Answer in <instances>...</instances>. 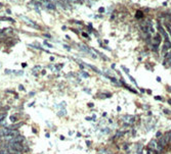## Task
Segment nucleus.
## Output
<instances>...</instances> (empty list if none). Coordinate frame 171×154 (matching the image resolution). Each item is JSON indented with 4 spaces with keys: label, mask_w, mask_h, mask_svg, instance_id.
<instances>
[{
    "label": "nucleus",
    "mask_w": 171,
    "mask_h": 154,
    "mask_svg": "<svg viewBox=\"0 0 171 154\" xmlns=\"http://www.w3.org/2000/svg\"><path fill=\"white\" fill-rule=\"evenodd\" d=\"M167 144H168V142L166 141L165 137H164V136H163V137H161V138H160V140H159V142H158V145H159L161 148H163V147H165Z\"/></svg>",
    "instance_id": "f257e3e1"
},
{
    "label": "nucleus",
    "mask_w": 171,
    "mask_h": 154,
    "mask_svg": "<svg viewBox=\"0 0 171 154\" xmlns=\"http://www.w3.org/2000/svg\"><path fill=\"white\" fill-rule=\"evenodd\" d=\"M161 43V36L159 34H156L154 36V45L155 46H158L159 44Z\"/></svg>",
    "instance_id": "f03ea898"
},
{
    "label": "nucleus",
    "mask_w": 171,
    "mask_h": 154,
    "mask_svg": "<svg viewBox=\"0 0 171 154\" xmlns=\"http://www.w3.org/2000/svg\"><path fill=\"white\" fill-rule=\"evenodd\" d=\"M24 140H25V138H24L23 136H20V135H19V136H17V137L13 139L12 142H15V143H21V144H22V142H23ZM12 142H11V143H12Z\"/></svg>",
    "instance_id": "7ed1b4c3"
},
{
    "label": "nucleus",
    "mask_w": 171,
    "mask_h": 154,
    "mask_svg": "<svg viewBox=\"0 0 171 154\" xmlns=\"http://www.w3.org/2000/svg\"><path fill=\"white\" fill-rule=\"evenodd\" d=\"M149 148H151V149L155 150V149L157 148V143H156L155 141H152V142L149 144Z\"/></svg>",
    "instance_id": "20e7f679"
},
{
    "label": "nucleus",
    "mask_w": 171,
    "mask_h": 154,
    "mask_svg": "<svg viewBox=\"0 0 171 154\" xmlns=\"http://www.w3.org/2000/svg\"><path fill=\"white\" fill-rule=\"evenodd\" d=\"M166 57H167V60H168L169 64L171 65V55H170V54H167V55H166Z\"/></svg>",
    "instance_id": "39448f33"
},
{
    "label": "nucleus",
    "mask_w": 171,
    "mask_h": 154,
    "mask_svg": "<svg viewBox=\"0 0 171 154\" xmlns=\"http://www.w3.org/2000/svg\"><path fill=\"white\" fill-rule=\"evenodd\" d=\"M46 6H47L48 8H50V9H53V8H54V5H53V4H51V3H47V4H46Z\"/></svg>",
    "instance_id": "423d86ee"
},
{
    "label": "nucleus",
    "mask_w": 171,
    "mask_h": 154,
    "mask_svg": "<svg viewBox=\"0 0 171 154\" xmlns=\"http://www.w3.org/2000/svg\"><path fill=\"white\" fill-rule=\"evenodd\" d=\"M141 16H142L141 11H137V13H136V17H141Z\"/></svg>",
    "instance_id": "0eeeda50"
},
{
    "label": "nucleus",
    "mask_w": 171,
    "mask_h": 154,
    "mask_svg": "<svg viewBox=\"0 0 171 154\" xmlns=\"http://www.w3.org/2000/svg\"><path fill=\"white\" fill-rule=\"evenodd\" d=\"M10 120H11V122H17V118L15 117V115H12V117L10 118Z\"/></svg>",
    "instance_id": "6e6552de"
},
{
    "label": "nucleus",
    "mask_w": 171,
    "mask_h": 154,
    "mask_svg": "<svg viewBox=\"0 0 171 154\" xmlns=\"http://www.w3.org/2000/svg\"><path fill=\"white\" fill-rule=\"evenodd\" d=\"M155 99H156V100H162V97H160V96H156Z\"/></svg>",
    "instance_id": "1a4fd4ad"
},
{
    "label": "nucleus",
    "mask_w": 171,
    "mask_h": 154,
    "mask_svg": "<svg viewBox=\"0 0 171 154\" xmlns=\"http://www.w3.org/2000/svg\"><path fill=\"white\" fill-rule=\"evenodd\" d=\"M160 136H161V133H160V132H158V133H157V137H160Z\"/></svg>",
    "instance_id": "9d476101"
},
{
    "label": "nucleus",
    "mask_w": 171,
    "mask_h": 154,
    "mask_svg": "<svg viewBox=\"0 0 171 154\" xmlns=\"http://www.w3.org/2000/svg\"><path fill=\"white\" fill-rule=\"evenodd\" d=\"M0 154H3V149H0Z\"/></svg>",
    "instance_id": "9b49d317"
},
{
    "label": "nucleus",
    "mask_w": 171,
    "mask_h": 154,
    "mask_svg": "<svg viewBox=\"0 0 171 154\" xmlns=\"http://www.w3.org/2000/svg\"><path fill=\"white\" fill-rule=\"evenodd\" d=\"M168 103H169V104H171V99H169V100H168Z\"/></svg>",
    "instance_id": "f8f14e48"
}]
</instances>
